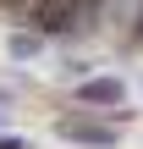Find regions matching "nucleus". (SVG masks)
Segmentation results:
<instances>
[{
	"label": "nucleus",
	"instance_id": "39448f33",
	"mask_svg": "<svg viewBox=\"0 0 143 149\" xmlns=\"http://www.w3.org/2000/svg\"><path fill=\"white\" fill-rule=\"evenodd\" d=\"M0 149H22V138H11V133H6V138H0Z\"/></svg>",
	"mask_w": 143,
	"mask_h": 149
},
{
	"label": "nucleus",
	"instance_id": "20e7f679",
	"mask_svg": "<svg viewBox=\"0 0 143 149\" xmlns=\"http://www.w3.org/2000/svg\"><path fill=\"white\" fill-rule=\"evenodd\" d=\"M6 50H11L17 61H28V55H39V39H33V33H11V39H6Z\"/></svg>",
	"mask_w": 143,
	"mask_h": 149
},
{
	"label": "nucleus",
	"instance_id": "f257e3e1",
	"mask_svg": "<svg viewBox=\"0 0 143 149\" xmlns=\"http://www.w3.org/2000/svg\"><path fill=\"white\" fill-rule=\"evenodd\" d=\"M94 6H99V0H39V6H33V22H39V33H66V28H77Z\"/></svg>",
	"mask_w": 143,
	"mask_h": 149
},
{
	"label": "nucleus",
	"instance_id": "7ed1b4c3",
	"mask_svg": "<svg viewBox=\"0 0 143 149\" xmlns=\"http://www.w3.org/2000/svg\"><path fill=\"white\" fill-rule=\"evenodd\" d=\"M66 133H72L77 144H88V149H110V144H116V133H105V127H88V122H72Z\"/></svg>",
	"mask_w": 143,
	"mask_h": 149
},
{
	"label": "nucleus",
	"instance_id": "f03ea898",
	"mask_svg": "<svg viewBox=\"0 0 143 149\" xmlns=\"http://www.w3.org/2000/svg\"><path fill=\"white\" fill-rule=\"evenodd\" d=\"M121 94H127V88H121V77H88V83L77 88V100H83V105H121Z\"/></svg>",
	"mask_w": 143,
	"mask_h": 149
}]
</instances>
